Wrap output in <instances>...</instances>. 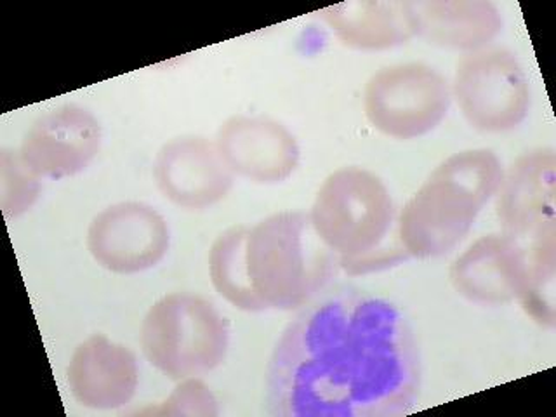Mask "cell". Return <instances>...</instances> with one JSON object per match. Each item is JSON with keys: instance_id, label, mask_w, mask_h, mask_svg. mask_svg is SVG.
Segmentation results:
<instances>
[{"instance_id": "cell-11", "label": "cell", "mask_w": 556, "mask_h": 417, "mask_svg": "<svg viewBox=\"0 0 556 417\" xmlns=\"http://www.w3.org/2000/svg\"><path fill=\"white\" fill-rule=\"evenodd\" d=\"M233 176L217 144L200 136L170 139L153 162L156 188L174 205L188 211H202L226 199Z\"/></svg>"}, {"instance_id": "cell-10", "label": "cell", "mask_w": 556, "mask_h": 417, "mask_svg": "<svg viewBox=\"0 0 556 417\" xmlns=\"http://www.w3.org/2000/svg\"><path fill=\"white\" fill-rule=\"evenodd\" d=\"M101 141L100 121L89 110L75 103L61 104L31 124L17 155L37 178H72L94 161Z\"/></svg>"}, {"instance_id": "cell-3", "label": "cell", "mask_w": 556, "mask_h": 417, "mask_svg": "<svg viewBox=\"0 0 556 417\" xmlns=\"http://www.w3.org/2000/svg\"><path fill=\"white\" fill-rule=\"evenodd\" d=\"M503 176L500 159L486 148L454 153L434 167L399 216L405 256L431 260L456 248L500 190Z\"/></svg>"}, {"instance_id": "cell-4", "label": "cell", "mask_w": 556, "mask_h": 417, "mask_svg": "<svg viewBox=\"0 0 556 417\" xmlns=\"http://www.w3.org/2000/svg\"><path fill=\"white\" fill-rule=\"evenodd\" d=\"M321 242L341 265H372L390 235L395 205L382 179L364 167H341L321 182L309 211Z\"/></svg>"}, {"instance_id": "cell-7", "label": "cell", "mask_w": 556, "mask_h": 417, "mask_svg": "<svg viewBox=\"0 0 556 417\" xmlns=\"http://www.w3.org/2000/svg\"><path fill=\"white\" fill-rule=\"evenodd\" d=\"M451 84L425 63L387 66L367 80L364 112L374 129L393 139L428 135L447 117Z\"/></svg>"}, {"instance_id": "cell-13", "label": "cell", "mask_w": 556, "mask_h": 417, "mask_svg": "<svg viewBox=\"0 0 556 417\" xmlns=\"http://www.w3.org/2000/svg\"><path fill=\"white\" fill-rule=\"evenodd\" d=\"M457 294L477 304L520 301L527 291V251L504 233L475 240L448 269Z\"/></svg>"}, {"instance_id": "cell-8", "label": "cell", "mask_w": 556, "mask_h": 417, "mask_svg": "<svg viewBox=\"0 0 556 417\" xmlns=\"http://www.w3.org/2000/svg\"><path fill=\"white\" fill-rule=\"evenodd\" d=\"M501 230L523 248L556 240V155L552 148L521 153L497 190Z\"/></svg>"}, {"instance_id": "cell-2", "label": "cell", "mask_w": 556, "mask_h": 417, "mask_svg": "<svg viewBox=\"0 0 556 417\" xmlns=\"http://www.w3.org/2000/svg\"><path fill=\"white\" fill-rule=\"evenodd\" d=\"M339 268L341 260L321 242L303 211L231 226L208 251L214 289L242 312L304 308L326 291Z\"/></svg>"}, {"instance_id": "cell-9", "label": "cell", "mask_w": 556, "mask_h": 417, "mask_svg": "<svg viewBox=\"0 0 556 417\" xmlns=\"http://www.w3.org/2000/svg\"><path fill=\"white\" fill-rule=\"evenodd\" d=\"M169 245L170 231L165 217L143 202L110 205L92 219L87 230L91 256L113 274H141L155 268Z\"/></svg>"}, {"instance_id": "cell-15", "label": "cell", "mask_w": 556, "mask_h": 417, "mask_svg": "<svg viewBox=\"0 0 556 417\" xmlns=\"http://www.w3.org/2000/svg\"><path fill=\"white\" fill-rule=\"evenodd\" d=\"M410 9L416 37L439 48L477 51L503 30L500 9L485 0H425Z\"/></svg>"}, {"instance_id": "cell-6", "label": "cell", "mask_w": 556, "mask_h": 417, "mask_svg": "<svg viewBox=\"0 0 556 417\" xmlns=\"http://www.w3.org/2000/svg\"><path fill=\"white\" fill-rule=\"evenodd\" d=\"M451 91L469 126L482 132H508L529 115V77L515 52L500 46L466 52Z\"/></svg>"}, {"instance_id": "cell-12", "label": "cell", "mask_w": 556, "mask_h": 417, "mask_svg": "<svg viewBox=\"0 0 556 417\" xmlns=\"http://www.w3.org/2000/svg\"><path fill=\"white\" fill-rule=\"evenodd\" d=\"M216 144L231 173L257 185L286 181L301 161L295 136L269 117L228 118L217 130Z\"/></svg>"}, {"instance_id": "cell-18", "label": "cell", "mask_w": 556, "mask_h": 417, "mask_svg": "<svg viewBox=\"0 0 556 417\" xmlns=\"http://www.w3.org/2000/svg\"><path fill=\"white\" fill-rule=\"evenodd\" d=\"M156 416H217L216 396L199 378L182 379L159 407L144 410Z\"/></svg>"}, {"instance_id": "cell-17", "label": "cell", "mask_w": 556, "mask_h": 417, "mask_svg": "<svg viewBox=\"0 0 556 417\" xmlns=\"http://www.w3.org/2000/svg\"><path fill=\"white\" fill-rule=\"evenodd\" d=\"M40 193L39 178L26 169L17 152H2V207L5 217H16L34 205Z\"/></svg>"}, {"instance_id": "cell-5", "label": "cell", "mask_w": 556, "mask_h": 417, "mask_svg": "<svg viewBox=\"0 0 556 417\" xmlns=\"http://www.w3.org/2000/svg\"><path fill=\"white\" fill-rule=\"evenodd\" d=\"M228 321L211 301L190 292L164 295L141 324V350L173 381L202 378L225 362Z\"/></svg>"}, {"instance_id": "cell-14", "label": "cell", "mask_w": 556, "mask_h": 417, "mask_svg": "<svg viewBox=\"0 0 556 417\" xmlns=\"http://www.w3.org/2000/svg\"><path fill=\"white\" fill-rule=\"evenodd\" d=\"M68 387L78 404L112 410L129 404L139 382L138 358L129 348L94 334L75 348L70 358Z\"/></svg>"}, {"instance_id": "cell-16", "label": "cell", "mask_w": 556, "mask_h": 417, "mask_svg": "<svg viewBox=\"0 0 556 417\" xmlns=\"http://www.w3.org/2000/svg\"><path fill=\"white\" fill-rule=\"evenodd\" d=\"M318 16L344 46L358 51L399 48L416 37L410 2L353 0L321 9Z\"/></svg>"}, {"instance_id": "cell-1", "label": "cell", "mask_w": 556, "mask_h": 417, "mask_svg": "<svg viewBox=\"0 0 556 417\" xmlns=\"http://www.w3.org/2000/svg\"><path fill=\"white\" fill-rule=\"evenodd\" d=\"M421 356L395 303L343 287L306 304L266 370L277 417H395L416 407Z\"/></svg>"}]
</instances>
